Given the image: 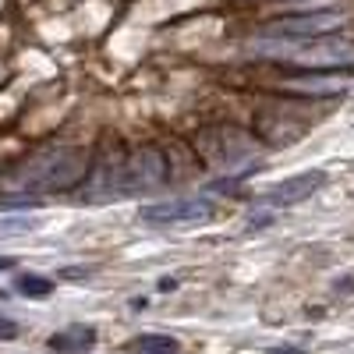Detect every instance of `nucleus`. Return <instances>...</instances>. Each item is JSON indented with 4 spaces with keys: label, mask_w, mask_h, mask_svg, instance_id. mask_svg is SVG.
Masks as SVG:
<instances>
[{
    "label": "nucleus",
    "mask_w": 354,
    "mask_h": 354,
    "mask_svg": "<svg viewBox=\"0 0 354 354\" xmlns=\"http://www.w3.org/2000/svg\"><path fill=\"white\" fill-rule=\"evenodd\" d=\"M50 347L57 354H88L96 347V326H85V322H71V326L57 330L50 337Z\"/></svg>",
    "instance_id": "11"
},
{
    "label": "nucleus",
    "mask_w": 354,
    "mask_h": 354,
    "mask_svg": "<svg viewBox=\"0 0 354 354\" xmlns=\"http://www.w3.org/2000/svg\"><path fill=\"white\" fill-rule=\"evenodd\" d=\"M131 354H181V344L167 333H138L135 340H128Z\"/></svg>",
    "instance_id": "12"
},
{
    "label": "nucleus",
    "mask_w": 354,
    "mask_h": 354,
    "mask_svg": "<svg viewBox=\"0 0 354 354\" xmlns=\"http://www.w3.org/2000/svg\"><path fill=\"white\" fill-rule=\"evenodd\" d=\"M88 156L85 145H46L18 163V170L8 177V192L21 195H53L71 192L88 177Z\"/></svg>",
    "instance_id": "1"
},
{
    "label": "nucleus",
    "mask_w": 354,
    "mask_h": 354,
    "mask_svg": "<svg viewBox=\"0 0 354 354\" xmlns=\"http://www.w3.org/2000/svg\"><path fill=\"white\" fill-rule=\"evenodd\" d=\"M266 354H308V351H301V347H270Z\"/></svg>",
    "instance_id": "15"
},
{
    "label": "nucleus",
    "mask_w": 354,
    "mask_h": 354,
    "mask_svg": "<svg viewBox=\"0 0 354 354\" xmlns=\"http://www.w3.org/2000/svg\"><path fill=\"white\" fill-rule=\"evenodd\" d=\"M18 294H25V298H50L53 294V280L50 277H39V273H21L15 280Z\"/></svg>",
    "instance_id": "13"
},
{
    "label": "nucleus",
    "mask_w": 354,
    "mask_h": 354,
    "mask_svg": "<svg viewBox=\"0 0 354 354\" xmlns=\"http://www.w3.org/2000/svg\"><path fill=\"white\" fill-rule=\"evenodd\" d=\"M11 337H18V322L0 319V340H11Z\"/></svg>",
    "instance_id": "14"
},
{
    "label": "nucleus",
    "mask_w": 354,
    "mask_h": 354,
    "mask_svg": "<svg viewBox=\"0 0 354 354\" xmlns=\"http://www.w3.org/2000/svg\"><path fill=\"white\" fill-rule=\"evenodd\" d=\"M216 216V205L209 198H167V202H153V205H142L138 220L149 223V227H177V223H202V220H213Z\"/></svg>",
    "instance_id": "5"
},
{
    "label": "nucleus",
    "mask_w": 354,
    "mask_h": 354,
    "mask_svg": "<svg viewBox=\"0 0 354 354\" xmlns=\"http://www.w3.org/2000/svg\"><path fill=\"white\" fill-rule=\"evenodd\" d=\"M252 53L280 64H298L308 71L319 68H354V39L344 36H259L248 43Z\"/></svg>",
    "instance_id": "2"
},
{
    "label": "nucleus",
    "mask_w": 354,
    "mask_h": 354,
    "mask_svg": "<svg viewBox=\"0 0 354 354\" xmlns=\"http://www.w3.org/2000/svg\"><path fill=\"white\" fill-rule=\"evenodd\" d=\"M124 149L121 145H103V153L96 167L88 170V202H106L113 195H121V174H124Z\"/></svg>",
    "instance_id": "7"
},
{
    "label": "nucleus",
    "mask_w": 354,
    "mask_h": 354,
    "mask_svg": "<svg viewBox=\"0 0 354 354\" xmlns=\"http://www.w3.org/2000/svg\"><path fill=\"white\" fill-rule=\"evenodd\" d=\"M322 185H326V174L322 170L294 174V177H287V181H280V185H273L270 192H266V202L270 205H298V202L312 198Z\"/></svg>",
    "instance_id": "9"
},
{
    "label": "nucleus",
    "mask_w": 354,
    "mask_h": 354,
    "mask_svg": "<svg viewBox=\"0 0 354 354\" xmlns=\"http://www.w3.org/2000/svg\"><path fill=\"white\" fill-rule=\"evenodd\" d=\"M167 181V160L156 145H138L124 156V174H121V195H138L160 188Z\"/></svg>",
    "instance_id": "4"
},
{
    "label": "nucleus",
    "mask_w": 354,
    "mask_h": 354,
    "mask_svg": "<svg viewBox=\"0 0 354 354\" xmlns=\"http://www.w3.org/2000/svg\"><path fill=\"white\" fill-rule=\"evenodd\" d=\"M283 88L294 96H340L347 82L340 75H290Z\"/></svg>",
    "instance_id": "10"
},
{
    "label": "nucleus",
    "mask_w": 354,
    "mask_h": 354,
    "mask_svg": "<svg viewBox=\"0 0 354 354\" xmlns=\"http://www.w3.org/2000/svg\"><path fill=\"white\" fill-rule=\"evenodd\" d=\"M347 25V11H312V15H287L266 25V36H330Z\"/></svg>",
    "instance_id": "6"
},
{
    "label": "nucleus",
    "mask_w": 354,
    "mask_h": 354,
    "mask_svg": "<svg viewBox=\"0 0 354 354\" xmlns=\"http://www.w3.org/2000/svg\"><path fill=\"white\" fill-rule=\"evenodd\" d=\"M255 131H259V142L273 145V149H283V145H294L308 131V121H294V117H287V110L266 106L255 117Z\"/></svg>",
    "instance_id": "8"
},
{
    "label": "nucleus",
    "mask_w": 354,
    "mask_h": 354,
    "mask_svg": "<svg viewBox=\"0 0 354 354\" xmlns=\"http://www.w3.org/2000/svg\"><path fill=\"white\" fill-rule=\"evenodd\" d=\"M8 270H15V259L11 255H0V273H8Z\"/></svg>",
    "instance_id": "16"
},
{
    "label": "nucleus",
    "mask_w": 354,
    "mask_h": 354,
    "mask_svg": "<svg viewBox=\"0 0 354 354\" xmlns=\"http://www.w3.org/2000/svg\"><path fill=\"white\" fill-rule=\"evenodd\" d=\"M195 145H198V156L213 170H241V167L255 163L262 153V142H255L248 131L230 128V124L205 128Z\"/></svg>",
    "instance_id": "3"
}]
</instances>
